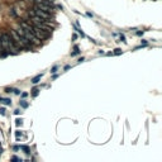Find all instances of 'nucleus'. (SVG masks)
Segmentation results:
<instances>
[{
    "label": "nucleus",
    "instance_id": "1a4fd4ad",
    "mask_svg": "<svg viewBox=\"0 0 162 162\" xmlns=\"http://www.w3.org/2000/svg\"><path fill=\"white\" fill-rule=\"evenodd\" d=\"M20 105H22L23 108H27V106H28V104L26 103V100H22V101H20Z\"/></svg>",
    "mask_w": 162,
    "mask_h": 162
},
{
    "label": "nucleus",
    "instance_id": "9b49d317",
    "mask_svg": "<svg viewBox=\"0 0 162 162\" xmlns=\"http://www.w3.org/2000/svg\"><path fill=\"white\" fill-rule=\"evenodd\" d=\"M120 53H122V49H119V48H117L114 51V55H120Z\"/></svg>",
    "mask_w": 162,
    "mask_h": 162
},
{
    "label": "nucleus",
    "instance_id": "9d476101",
    "mask_svg": "<svg viewBox=\"0 0 162 162\" xmlns=\"http://www.w3.org/2000/svg\"><path fill=\"white\" fill-rule=\"evenodd\" d=\"M38 91H39V90H38L37 88H35V89H33V96H37V95H38Z\"/></svg>",
    "mask_w": 162,
    "mask_h": 162
},
{
    "label": "nucleus",
    "instance_id": "20e7f679",
    "mask_svg": "<svg viewBox=\"0 0 162 162\" xmlns=\"http://www.w3.org/2000/svg\"><path fill=\"white\" fill-rule=\"evenodd\" d=\"M34 15H38V17H41V18H43V19H51V15L52 14H49V13H46V11H43V10H41V9H38L37 6H34Z\"/></svg>",
    "mask_w": 162,
    "mask_h": 162
},
{
    "label": "nucleus",
    "instance_id": "39448f33",
    "mask_svg": "<svg viewBox=\"0 0 162 162\" xmlns=\"http://www.w3.org/2000/svg\"><path fill=\"white\" fill-rule=\"evenodd\" d=\"M41 77H42V73H39V75H37L34 79H32V82L33 84H37V82H39V80H41Z\"/></svg>",
    "mask_w": 162,
    "mask_h": 162
},
{
    "label": "nucleus",
    "instance_id": "ddd939ff",
    "mask_svg": "<svg viewBox=\"0 0 162 162\" xmlns=\"http://www.w3.org/2000/svg\"><path fill=\"white\" fill-rule=\"evenodd\" d=\"M11 161H22V160H20V158H18V157H15V156H14V157H11Z\"/></svg>",
    "mask_w": 162,
    "mask_h": 162
},
{
    "label": "nucleus",
    "instance_id": "423d86ee",
    "mask_svg": "<svg viewBox=\"0 0 162 162\" xmlns=\"http://www.w3.org/2000/svg\"><path fill=\"white\" fill-rule=\"evenodd\" d=\"M80 53V48L77 47V46H75V48H73V52L71 53V56H76V55H79Z\"/></svg>",
    "mask_w": 162,
    "mask_h": 162
},
{
    "label": "nucleus",
    "instance_id": "0eeeda50",
    "mask_svg": "<svg viewBox=\"0 0 162 162\" xmlns=\"http://www.w3.org/2000/svg\"><path fill=\"white\" fill-rule=\"evenodd\" d=\"M0 103H3V104H5V105H10V104H11L10 99H0Z\"/></svg>",
    "mask_w": 162,
    "mask_h": 162
},
{
    "label": "nucleus",
    "instance_id": "7ed1b4c3",
    "mask_svg": "<svg viewBox=\"0 0 162 162\" xmlns=\"http://www.w3.org/2000/svg\"><path fill=\"white\" fill-rule=\"evenodd\" d=\"M34 6H37L38 9H41V10H43V11H46V13H49V14H52V13H53V6H52V4H47V3H38V4H35Z\"/></svg>",
    "mask_w": 162,
    "mask_h": 162
},
{
    "label": "nucleus",
    "instance_id": "6e6552de",
    "mask_svg": "<svg viewBox=\"0 0 162 162\" xmlns=\"http://www.w3.org/2000/svg\"><path fill=\"white\" fill-rule=\"evenodd\" d=\"M20 148H22V149H23L27 155H29V153H31V151H29V148H28L27 146H20Z\"/></svg>",
    "mask_w": 162,
    "mask_h": 162
},
{
    "label": "nucleus",
    "instance_id": "f257e3e1",
    "mask_svg": "<svg viewBox=\"0 0 162 162\" xmlns=\"http://www.w3.org/2000/svg\"><path fill=\"white\" fill-rule=\"evenodd\" d=\"M0 43H1L3 49H5L6 52H11V53H18L19 52V48L17 47V44L11 39L10 34H8V33H1L0 34Z\"/></svg>",
    "mask_w": 162,
    "mask_h": 162
},
{
    "label": "nucleus",
    "instance_id": "f8f14e48",
    "mask_svg": "<svg viewBox=\"0 0 162 162\" xmlns=\"http://www.w3.org/2000/svg\"><path fill=\"white\" fill-rule=\"evenodd\" d=\"M0 114H1V115H5V109H4V108L0 109Z\"/></svg>",
    "mask_w": 162,
    "mask_h": 162
},
{
    "label": "nucleus",
    "instance_id": "f03ea898",
    "mask_svg": "<svg viewBox=\"0 0 162 162\" xmlns=\"http://www.w3.org/2000/svg\"><path fill=\"white\" fill-rule=\"evenodd\" d=\"M33 33L39 39H47V38H49V33L46 32L44 29H42L39 27H37V26H33Z\"/></svg>",
    "mask_w": 162,
    "mask_h": 162
},
{
    "label": "nucleus",
    "instance_id": "2eb2a0df",
    "mask_svg": "<svg viewBox=\"0 0 162 162\" xmlns=\"http://www.w3.org/2000/svg\"><path fill=\"white\" fill-rule=\"evenodd\" d=\"M20 124H22V120L18 119V120H17V126H20Z\"/></svg>",
    "mask_w": 162,
    "mask_h": 162
},
{
    "label": "nucleus",
    "instance_id": "4468645a",
    "mask_svg": "<svg viewBox=\"0 0 162 162\" xmlns=\"http://www.w3.org/2000/svg\"><path fill=\"white\" fill-rule=\"evenodd\" d=\"M56 71H57V67H56V66H55V67H53V68H52V70H51V72H56Z\"/></svg>",
    "mask_w": 162,
    "mask_h": 162
}]
</instances>
